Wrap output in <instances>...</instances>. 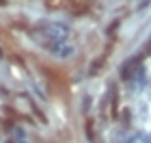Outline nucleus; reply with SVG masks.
Instances as JSON below:
<instances>
[{
	"instance_id": "5",
	"label": "nucleus",
	"mask_w": 151,
	"mask_h": 143,
	"mask_svg": "<svg viewBox=\"0 0 151 143\" xmlns=\"http://www.w3.org/2000/svg\"><path fill=\"white\" fill-rule=\"evenodd\" d=\"M2 4H4V0H0V7H2Z\"/></svg>"
},
{
	"instance_id": "3",
	"label": "nucleus",
	"mask_w": 151,
	"mask_h": 143,
	"mask_svg": "<svg viewBox=\"0 0 151 143\" xmlns=\"http://www.w3.org/2000/svg\"><path fill=\"white\" fill-rule=\"evenodd\" d=\"M127 143H151V137H147V134H142V132H136Z\"/></svg>"
},
{
	"instance_id": "2",
	"label": "nucleus",
	"mask_w": 151,
	"mask_h": 143,
	"mask_svg": "<svg viewBox=\"0 0 151 143\" xmlns=\"http://www.w3.org/2000/svg\"><path fill=\"white\" fill-rule=\"evenodd\" d=\"M67 0H45V7L50 11H58V9H65Z\"/></svg>"
},
{
	"instance_id": "1",
	"label": "nucleus",
	"mask_w": 151,
	"mask_h": 143,
	"mask_svg": "<svg viewBox=\"0 0 151 143\" xmlns=\"http://www.w3.org/2000/svg\"><path fill=\"white\" fill-rule=\"evenodd\" d=\"M95 0H67V11L71 13V15H82V13H86L88 9L93 7Z\"/></svg>"
},
{
	"instance_id": "4",
	"label": "nucleus",
	"mask_w": 151,
	"mask_h": 143,
	"mask_svg": "<svg viewBox=\"0 0 151 143\" xmlns=\"http://www.w3.org/2000/svg\"><path fill=\"white\" fill-rule=\"evenodd\" d=\"M147 50H151V39H149V44H147Z\"/></svg>"
}]
</instances>
